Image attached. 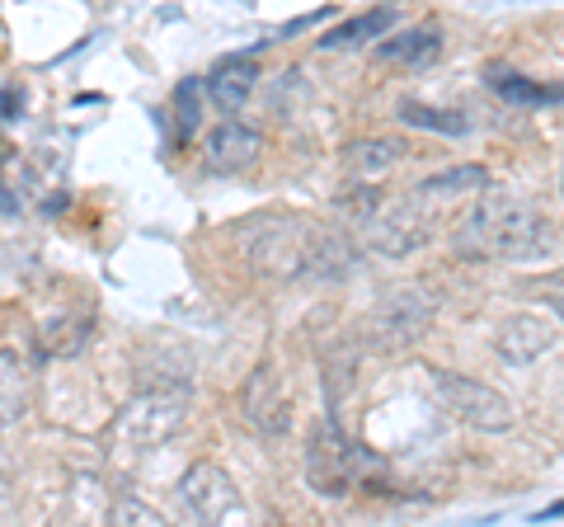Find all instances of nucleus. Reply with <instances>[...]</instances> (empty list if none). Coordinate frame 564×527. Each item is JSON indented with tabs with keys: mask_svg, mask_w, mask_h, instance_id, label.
<instances>
[{
	"mask_svg": "<svg viewBox=\"0 0 564 527\" xmlns=\"http://www.w3.org/2000/svg\"><path fill=\"white\" fill-rule=\"evenodd\" d=\"M263 155V137L259 128H245V122H221L217 132H207L203 147V165L212 174H245Z\"/></svg>",
	"mask_w": 564,
	"mask_h": 527,
	"instance_id": "obj_11",
	"label": "nucleus"
},
{
	"mask_svg": "<svg viewBox=\"0 0 564 527\" xmlns=\"http://www.w3.org/2000/svg\"><path fill=\"white\" fill-rule=\"evenodd\" d=\"M236 240L254 269L292 278V283H339L358 259L348 236L311 217H254L250 226H240Z\"/></svg>",
	"mask_w": 564,
	"mask_h": 527,
	"instance_id": "obj_1",
	"label": "nucleus"
},
{
	"mask_svg": "<svg viewBox=\"0 0 564 527\" xmlns=\"http://www.w3.org/2000/svg\"><path fill=\"white\" fill-rule=\"evenodd\" d=\"M29 415V373L14 354H0V433Z\"/></svg>",
	"mask_w": 564,
	"mask_h": 527,
	"instance_id": "obj_17",
	"label": "nucleus"
},
{
	"mask_svg": "<svg viewBox=\"0 0 564 527\" xmlns=\"http://www.w3.org/2000/svg\"><path fill=\"white\" fill-rule=\"evenodd\" d=\"M443 52V29L437 24H414V29H391V39L377 43V62L381 66H410V72H423V66L437 62Z\"/></svg>",
	"mask_w": 564,
	"mask_h": 527,
	"instance_id": "obj_12",
	"label": "nucleus"
},
{
	"mask_svg": "<svg viewBox=\"0 0 564 527\" xmlns=\"http://www.w3.org/2000/svg\"><path fill=\"white\" fill-rule=\"evenodd\" d=\"M362 232V245L381 259H404L429 245L433 236V213L423 207V198L414 193V198H400V203H377L372 213H367L358 222Z\"/></svg>",
	"mask_w": 564,
	"mask_h": 527,
	"instance_id": "obj_6",
	"label": "nucleus"
},
{
	"mask_svg": "<svg viewBox=\"0 0 564 527\" xmlns=\"http://www.w3.org/2000/svg\"><path fill=\"white\" fill-rule=\"evenodd\" d=\"M485 85L508 104V109H555L560 104V85H541L532 76H522L518 66H503V62L485 66Z\"/></svg>",
	"mask_w": 564,
	"mask_h": 527,
	"instance_id": "obj_14",
	"label": "nucleus"
},
{
	"mask_svg": "<svg viewBox=\"0 0 564 527\" xmlns=\"http://www.w3.org/2000/svg\"><path fill=\"white\" fill-rule=\"evenodd\" d=\"M329 14H334L329 6H325V10H311V14H296V20L278 24V33H273V39H296V33H302V29H315V24H325Z\"/></svg>",
	"mask_w": 564,
	"mask_h": 527,
	"instance_id": "obj_24",
	"label": "nucleus"
},
{
	"mask_svg": "<svg viewBox=\"0 0 564 527\" xmlns=\"http://www.w3.org/2000/svg\"><path fill=\"white\" fill-rule=\"evenodd\" d=\"M433 315H437V302L429 292H419V288H400V292H386L377 311L367 315V335H372L377 348H410L423 340V330L433 325Z\"/></svg>",
	"mask_w": 564,
	"mask_h": 527,
	"instance_id": "obj_8",
	"label": "nucleus"
},
{
	"mask_svg": "<svg viewBox=\"0 0 564 527\" xmlns=\"http://www.w3.org/2000/svg\"><path fill=\"white\" fill-rule=\"evenodd\" d=\"M174 495H180L184 518H193V523H245L250 518L236 481L226 476L217 462H193L180 476V490H174Z\"/></svg>",
	"mask_w": 564,
	"mask_h": 527,
	"instance_id": "obj_7",
	"label": "nucleus"
},
{
	"mask_svg": "<svg viewBox=\"0 0 564 527\" xmlns=\"http://www.w3.org/2000/svg\"><path fill=\"white\" fill-rule=\"evenodd\" d=\"M395 118L404 128H423V132H443V137H466L470 132V118L462 109H437V104H400Z\"/></svg>",
	"mask_w": 564,
	"mask_h": 527,
	"instance_id": "obj_19",
	"label": "nucleus"
},
{
	"mask_svg": "<svg viewBox=\"0 0 564 527\" xmlns=\"http://www.w3.org/2000/svg\"><path fill=\"white\" fill-rule=\"evenodd\" d=\"M109 518L113 523H161V514H155L151 504H141V499H118Z\"/></svg>",
	"mask_w": 564,
	"mask_h": 527,
	"instance_id": "obj_23",
	"label": "nucleus"
},
{
	"mask_svg": "<svg viewBox=\"0 0 564 527\" xmlns=\"http://www.w3.org/2000/svg\"><path fill=\"white\" fill-rule=\"evenodd\" d=\"M452 250L466 264H503V259H555L560 232L551 217L527 207L513 193L480 189V203L462 217L452 236Z\"/></svg>",
	"mask_w": 564,
	"mask_h": 527,
	"instance_id": "obj_2",
	"label": "nucleus"
},
{
	"mask_svg": "<svg viewBox=\"0 0 564 527\" xmlns=\"http://www.w3.org/2000/svg\"><path fill=\"white\" fill-rule=\"evenodd\" d=\"M433 396L443 400V410L452 419H462L470 429H485V433H503L513 424V400L503 391H494L489 381H475L466 373H452V367H433L429 373Z\"/></svg>",
	"mask_w": 564,
	"mask_h": 527,
	"instance_id": "obj_5",
	"label": "nucleus"
},
{
	"mask_svg": "<svg viewBox=\"0 0 564 527\" xmlns=\"http://www.w3.org/2000/svg\"><path fill=\"white\" fill-rule=\"evenodd\" d=\"M10 518H14V495H10L6 476H0V523H10Z\"/></svg>",
	"mask_w": 564,
	"mask_h": 527,
	"instance_id": "obj_27",
	"label": "nucleus"
},
{
	"mask_svg": "<svg viewBox=\"0 0 564 527\" xmlns=\"http://www.w3.org/2000/svg\"><path fill=\"white\" fill-rule=\"evenodd\" d=\"M377 203H381V193H377L372 184H348V189L339 193V213H344L348 222H362Z\"/></svg>",
	"mask_w": 564,
	"mask_h": 527,
	"instance_id": "obj_22",
	"label": "nucleus"
},
{
	"mask_svg": "<svg viewBox=\"0 0 564 527\" xmlns=\"http://www.w3.org/2000/svg\"><path fill=\"white\" fill-rule=\"evenodd\" d=\"M188 419V391L184 386H151L132 396L113 419V443L128 452H155L184 429Z\"/></svg>",
	"mask_w": 564,
	"mask_h": 527,
	"instance_id": "obj_4",
	"label": "nucleus"
},
{
	"mask_svg": "<svg viewBox=\"0 0 564 527\" xmlns=\"http://www.w3.org/2000/svg\"><path fill=\"white\" fill-rule=\"evenodd\" d=\"M240 415L245 424L263 438H288L292 433V396H288V381L273 363H263L259 373L245 381V396H240Z\"/></svg>",
	"mask_w": 564,
	"mask_h": 527,
	"instance_id": "obj_9",
	"label": "nucleus"
},
{
	"mask_svg": "<svg viewBox=\"0 0 564 527\" xmlns=\"http://www.w3.org/2000/svg\"><path fill=\"white\" fill-rule=\"evenodd\" d=\"M254 85H259V66H254V57H221L217 66H212V76L203 80V90H207V99L217 104L221 114H240L245 109V99L254 95Z\"/></svg>",
	"mask_w": 564,
	"mask_h": 527,
	"instance_id": "obj_13",
	"label": "nucleus"
},
{
	"mask_svg": "<svg viewBox=\"0 0 564 527\" xmlns=\"http://www.w3.org/2000/svg\"><path fill=\"white\" fill-rule=\"evenodd\" d=\"M0 217H20V193L0 180Z\"/></svg>",
	"mask_w": 564,
	"mask_h": 527,
	"instance_id": "obj_26",
	"label": "nucleus"
},
{
	"mask_svg": "<svg viewBox=\"0 0 564 527\" xmlns=\"http://www.w3.org/2000/svg\"><path fill=\"white\" fill-rule=\"evenodd\" d=\"M43 344H47V354H80L85 344H90V321H52L47 325V335H43Z\"/></svg>",
	"mask_w": 564,
	"mask_h": 527,
	"instance_id": "obj_21",
	"label": "nucleus"
},
{
	"mask_svg": "<svg viewBox=\"0 0 564 527\" xmlns=\"http://www.w3.org/2000/svg\"><path fill=\"white\" fill-rule=\"evenodd\" d=\"M485 184H489L485 165H452V170H437V174H429V180H419L414 193L437 203V198H452V193H480Z\"/></svg>",
	"mask_w": 564,
	"mask_h": 527,
	"instance_id": "obj_18",
	"label": "nucleus"
},
{
	"mask_svg": "<svg viewBox=\"0 0 564 527\" xmlns=\"http://www.w3.org/2000/svg\"><path fill=\"white\" fill-rule=\"evenodd\" d=\"M560 344V325L545 321V315H508L494 335V348H499L503 363L513 367H532L536 358H545Z\"/></svg>",
	"mask_w": 564,
	"mask_h": 527,
	"instance_id": "obj_10",
	"label": "nucleus"
},
{
	"mask_svg": "<svg viewBox=\"0 0 564 527\" xmlns=\"http://www.w3.org/2000/svg\"><path fill=\"white\" fill-rule=\"evenodd\" d=\"M400 24V6H372V10H362L358 20H344L339 29H329L321 33V52H344V47H367V43H377L381 33H391Z\"/></svg>",
	"mask_w": 564,
	"mask_h": 527,
	"instance_id": "obj_15",
	"label": "nucleus"
},
{
	"mask_svg": "<svg viewBox=\"0 0 564 527\" xmlns=\"http://www.w3.org/2000/svg\"><path fill=\"white\" fill-rule=\"evenodd\" d=\"M381 471H386V462H381L377 452H367V448L352 443V438H344L339 415H334V410L325 415V424L311 433V448H306V485L321 499H344L358 485L381 476Z\"/></svg>",
	"mask_w": 564,
	"mask_h": 527,
	"instance_id": "obj_3",
	"label": "nucleus"
},
{
	"mask_svg": "<svg viewBox=\"0 0 564 527\" xmlns=\"http://www.w3.org/2000/svg\"><path fill=\"white\" fill-rule=\"evenodd\" d=\"M203 76H184L180 85H174V132H180V142H188V137H198L203 128Z\"/></svg>",
	"mask_w": 564,
	"mask_h": 527,
	"instance_id": "obj_20",
	"label": "nucleus"
},
{
	"mask_svg": "<svg viewBox=\"0 0 564 527\" xmlns=\"http://www.w3.org/2000/svg\"><path fill=\"white\" fill-rule=\"evenodd\" d=\"M20 114H24L20 85H0V118H20Z\"/></svg>",
	"mask_w": 564,
	"mask_h": 527,
	"instance_id": "obj_25",
	"label": "nucleus"
},
{
	"mask_svg": "<svg viewBox=\"0 0 564 527\" xmlns=\"http://www.w3.org/2000/svg\"><path fill=\"white\" fill-rule=\"evenodd\" d=\"M404 155L400 137H362V142L344 147V165L358 174V180H372V174H386Z\"/></svg>",
	"mask_w": 564,
	"mask_h": 527,
	"instance_id": "obj_16",
	"label": "nucleus"
}]
</instances>
